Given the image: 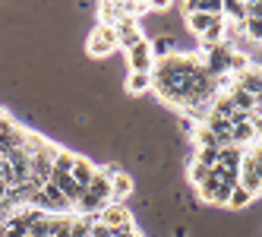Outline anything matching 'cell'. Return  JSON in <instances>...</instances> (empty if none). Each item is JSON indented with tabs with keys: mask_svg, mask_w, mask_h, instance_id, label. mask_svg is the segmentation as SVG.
<instances>
[{
	"mask_svg": "<svg viewBox=\"0 0 262 237\" xmlns=\"http://www.w3.org/2000/svg\"><path fill=\"white\" fill-rule=\"evenodd\" d=\"M234 51H237V48H234L231 41H221V45L209 48V51H205V60H202V70L209 73L212 79L228 76V60H231V54H234Z\"/></svg>",
	"mask_w": 262,
	"mask_h": 237,
	"instance_id": "cell-1",
	"label": "cell"
},
{
	"mask_svg": "<svg viewBox=\"0 0 262 237\" xmlns=\"http://www.w3.org/2000/svg\"><path fill=\"white\" fill-rule=\"evenodd\" d=\"M32 206L35 209H41V212H48V215H60V212H73V206L67 203V196L57 190V187H54L51 184V180H48V184L38 190V193H35V199H32Z\"/></svg>",
	"mask_w": 262,
	"mask_h": 237,
	"instance_id": "cell-2",
	"label": "cell"
},
{
	"mask_svg": "<svg viewBox=\"0 0 262 237\" xmlns=\"http://www.w3.org/2000/svg\"><path fill=\"white\" fill-rule=\"evenodd\" d=\"M98 222L107 225L111 231H133V215H129V209L123 203H107L101 212H98Z\"/></svg>",
	"mask_w": 262,
	"mask_h": 237,
	"instance_id": "cell-3",
	"label": "cell"
},
{
	"mask_svg": "<svg viewBox=\"0 0 262 237\" xmlns=\"http://www.w3.org/2000/svg\"><path fill=\"white\" fill-rule=\"evenodd\" d=\"M126 60H129V73H152L155 70V54H152V41L142 38L139 45H133L126 51Z\"/></svg>",
	"mask_w": 262,
	"mask_h": 237,
	"instance_id": "cell-4",
	"label": "cell"
},
{
	"mask_svg": "<svg viewBox=\"0 0 262 237\" xmlns=\"http://www.w3.org/2000/svg\"><path fill=\"white\" fill-rule=\"evenodd\" d=\"M114 29H117V45L126 48V51L145 38V29L139 26V19H133V16H123V19H120Z\"/></svg>",
	"mask_w": 262,
	"mask_h": 237,
	"instance_id": "cell-5",
	"label": "cell"
},
{
	"mask_svg": "<svg viewBox=\"0 0 262 237\" xmlns=\"http://www.w3.org/2000/svg\"><path fill=\"white\" fill-rule=\"evenodd\" d=\"M234 85L243 89L247 95H253L256 101L262 98V67H250L247 73H240V76H234Z\"/></svg>",
	"mask_w": 262,
	"mask_h": 237,
	"instance_id": "cell-6",
	"label": "cell"
},
{
	"mask_svg": "<svg viewBox=\"0 0 262 237\" xmlns=\"http://www.w3.org/2000/svg\"><path fill=\"white\" fill-rule=\"evenodd\" d=\"M95 165H92V161L85 158V155H76V161H73V171H70V177L73 180H76V187L79 190H85L89 184H92V180H95Z\"/></svg>",
	"mask_w": 262,
	"mask_h": 237,
	"instance_id": "cell-7",
	"label": "cell"
},
{
	"mask_svg": "<svg viewBox=\"0 0 262 237\" xmlns=\"http://www.w3.org/2000/svg\"><path fill=\"white\" fill-rule=\"evenodd\" d=\"M51 184L54 187H57L63 196H67V203L73 206V209H76V203H79V196H82V190L76 187V180H73L70 174H51Z\"/></svg>",
	"mask_w": 262,
	"mask_h": 237,
	"instance_id": "cell-8",
	"label": "cell"
},
{
	"mask_svg": "<svg viewBox=\"0 0 262 237\" xmlns=\"http://www.w3.org/2000/svg\"><path fill=\"white\" fill-rule=\"evenodd\" d=\"M136 184H133V177H129L126 171H120L114 180H111V203H123L126 196H133Z\"/></svg>",
	"mask_w": 262,
	"mask_h": 237,
	"instance_id": "cell-9",
	"label": "cell"
},
{
	"mask_svg": "<svg viewBox=\"0 0 262 237\" xmlns=\"http://www.w3.org/2000/svg\"><path fill=\"white\" fill-rule=\"evenodd\" d=\"M224 38H228V23H224V19H215L209 29L202 32V51H209V48L221 45Z\"/></svg>",
	"mask_w": 262,
	"mask_h": 237,
	"instance_id": "cell-10",
	"label": "cell"
},
{
	"mask_svg": "<svg viewBox=\"0 0 262 237\" xmlns=\"http://www.w3.org/2000/svg\"><path fill=\"white\" fill-rule=\"evenodd\" d=\"M221 19L224 23H234L237 29L247 23V4H237V0H228V4H221Z\"/></svg>",
	"mask_w": 262,
	"mask_h": 237,
	"instance_id": "cell-11",
	"label": "cell"
},
{
	"mask_svg": "<svg viewBox=\"0 0 262 237\" xmlns=\"http://www.w3.org/2000/svg\"><path fill=\"white\" fill-rule=\"evenodd\" d=\"M240 161H243V149H237V145H224V149H218V165L221 168L240 171Z\"/></svg>",
	"mask_w": 262,
	"mask_h": 237,
	"instance_id": "cell-12",
	"label": "cell"
},
{
	"mask_svg": "<svg viewBox=\"0 0 262 237\" xmlns=\"http://www.w3.org/2000/svg\"><path fill=\"white\" fill-rule=\"evenodd\" d=\"M48 142H51V139H45L41 133H35V130H26V136H23V145H19V152L32 158V155H38V152L45 149Z\"/></svg>",
	"mask_w": 262,
	"mask_h": 237,
	"instance_id": "cell-13",
	"label": "cell"
},
{
	"mask_svg": "<svg viewBox=\"0 0 262 237\" xmlns=\"http://www.w3.org/2000/svg\"><path fill=\"white\" fill-rule=\"evenodd\" d=\"M190 139H193V145H196V149H218V139H215V133L209 130V126H202V123H196V126H193Z\"/></svg>",
	"mask_w": 262,
	"mask_h": 237,
	"instance_id": "cell-14",
	"label": "cell"
},
{
	"mask_svg": "<svg viewBox=\"0 0 262 237\" xmlns=\"http://www.w3.org/2000/svg\"><path fill=\"white\" fill-rule=\"evenodd\" d=\"M152 89V73H129L126 76V92L129 95H142Z\"/></svg>",
	"mask_w": 262,
	"mask_h": 237,
	"instance_id": "cell-15",
	"label": "cell"
},
{
	"mask_svg": "<svg viewBox=\"0 0 262 237\" xmlns=\"http://www.w3.org/2000/svg\"><path fill=\"white\" fill-rule=\"evenodd\" d=\"M98 16H101V26H117L123 19V10L114 0H104V4H98Z\"/></svg>",
	"mask_w": 262,
	"mask_h": 237,
	"instance_id": "cell-16",
	"label": "cell"
},
{
	"mask_svg": "<svg viewBox=\"0 0 262 237\" xmlns=\"http://www.w3.org/2000/svg\"><path fill=\"white\" fill-rule=\"evenodd\" d=\"M85 51L92 54V57H107V54H111V51H117V48H114V45H107L98 32H92V35H89V41H85Z\"/></svg>",
	"mask_w": 262,
	"mask_h": 237,
	"instance_id": "cell-17",
	"label": "cell"
},
{
	"mask_svg": "<svg viewBox=\"0 0 262 237\" xmlns=\"http://www.w3.org/2000/svg\"><path fill=\"white\" fill-rule=\"evenodd\" d=\"M228 95H231L234 107H237V111H243V114H250L253 107H256V98H253V95H247V92H243V89H237V85H231V89H228Z\"/></svg>",
	"mask_w": 262,
	"mask_h": 237,
	"instance_id": "cell-18",
	"label": "cell"
},
{
	"mask_svg": "<svg viewBox=\"0 0 262 237\" xmlns=\"http://www.w3.org/2000/svg\"><path fill=\"white\" fill-rule=\"evenodd\" d=\"M73 161H76V152H70L67 145H60L57 155H54V174H70L73 171Z\"/></svg>",
	"mask_w": 262,
	"mask_h": 237,
	"instance_id": "cell-19",
	"label": "cell"
},
{
	"mask_svg": "<svg viewBox=\"0 0 262 237\" xmlns=\"http://www.w3.org/2000/svg\"><path fill=\"white\" fill-rule=\"evenodd\" d=\"M218 19H221V16H218ZM212 23H215V16H205V13H190V16H186V29H190L193 35H199V38H202V32L209 29Z\"/></svg>",
	"mask_w": 262,
	"mask_h": 237,
	"instance_id": "cell-20",
	"label": "cell"
},
{
	"mask_svg": "<svg viewBox=\"0 0 262 237\" xmlns=\"http://www.w3.org/2000/svg\"><path fill=\"white\" fill-rule=\"evenodd\" d=\"M250 203H253V196H250L247 190H243V187L237 184V187L231 190V196H228V203H224V206H228V209H234V212H240V209H247Z\"/></svg>",
	"mask_w": 262,
	"mask_h": 237,
	"instance_id": "cell-21",
	"label": "cell"
},
{
	"mask_svg": "<svg viewBox=\"0 0 262 237\" xmlns=\"http://www.w3.org/2000/svg\"><path fill=\"white\" fill-rule=\"evenodd\" d=\"M174 38H167V35H161V38L152 41V54H155V60H164V57H171L174 54Z\"/></svg>",
	"mask_w": 262,
	"mask_h": 237,
	"instance_id": "cell-22",
	"label": "cell"
},
{
	"mask_svg": "<svg viewBox=\"0 0 262 237\" xmlns=\"http://www.w3.org/2000/svg\"><path fill=\"white\" fill-rule=\"evenodd\" d=\"M209 174H212V168H205V165H196V161H190V184L199 190L205 180H209Z\"/></svg>",
	"mask_w": 262,
	"mask_h": 237,
	"instance_id": "cell-23",
	"label": "cell"
},
{
	"mask_svg": "<svg viewBox=\"0 0 262 237\" xmlns=\"http://www.w3.org/2000/svg\"><path fill=\"white\" fill-rule=\"evenodd\" d=\"M193 161H196V165H205V168H215L218 165V149H196Z\"/></svg>",
	"mask_w": 262,
	"mask_h": 237,
	"instance_id": "cell-24",
	"label": "cell"
},
{
	"mask_svg": "<svg viewBox=\"0 0 262 237\" xmlns=\"http://www.w3.org/2000/svg\"><path fill=\"white\" fill-rule=\"evenodd\" d=\"M92 32H98V35H101V38H104L107 45H114V48H117V29H114V26H101V23H98V26L92 29Z\"/></svg>",
	"mask_w": 262,
	"mask_h": 237,
	"instance_id": "cell-25",
	"label": "cell"
},
{
	"mask_svg": "<svg viewBox=\"0 0 262 237\" xmlns=\"http://www.w3.org/2000/svg\"><path fill=\"white\" fill-rule=\"evenodd\" d=\"M89 237H111V228L98 222V215H92V228H89Z\"/></svg>",
	"mask_w": 262,
	"mask_h": 237,
	"instance_id": "cell-26",
	"label": "cell"
},
{
	"mask_svg": "<svg viewBox=\"0 0 262 237\" xmlns=\"http://www.w3.org/2000/svg\"><path fill=\"white\" fill-rule=\"evenodd\" d=\"M247 19H262V0H253V4H247Z\"/></svg>",
	"mask_w": 262,
	"mask_h": 237,
	"instance_id": "cell-27",
	"label": "cell"
},
{
	"mask_svg": "<svg viewBox=\"0 0 262 237\" xmlns=\"http://www.w3.org/2000/svg\"><path fill=\"white\" fill-rule=\"evenodd\" d=\"M0 114H7V111H4V107H0Z\"/></svg>",
	"mask_w": 262,
	"mask_h": 237,
	"instance_id": "cell-28",
	"label": "cell"
}]
</instances>
